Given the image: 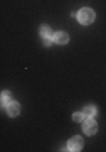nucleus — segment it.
<instances>
[{"mask_svg": "<svg viewBox=\"0 0 106 152\" xmlns=\"http://www.w3.org/2000/svg\"><path fill=\"white\" fill-rule=\"evenodd\" d=\"M83 130H84V134H88V135H94L96 134L98 125H96V122L93 120V117H88V118L83 122Z\"/></svg>", "mask_w": 106, "mask_h": 152, "instance_id": "f03ea898", "label": "nucleus"}, {"mask_svg": "<svg viewBox=\"0 0 106 152\" xmlns=\"http://www.w3.org/2000/svg\"><path fill=\"white\" fill-rule=\"evenodd\" d=\"M41 36L44 37H51V27H47V26H42L41 27Z\"/></svg>", "mask_w": 106, "mask_h": 152, "instance_id": "0eeeda50", "label": "nucleus"}, {"mask_svg": "<svg viewBox=\"0 0 106 152\" xmlns=\"http://www.w3.org/2000/svg\"><path fill=\"white\" fill-rule=\"evenodd\" d=\"M44 44H46V46H49V44H51V37H44Z\"/></svg>", "mask_w": 106, "mask_h": 152, "instance_id": "9d476101", "label": "nucleus"}, {"mask_svg": "<svg viewBox=\"0 0 106 152\" xmlns=\"http://www.w3.org/2000/svg\"><path fill=\"white\" fill-rule=\"evenodd\" d=\"M78 20H79L81 24L88 26V24H91V22L94 20V12L91 10V9H81V10L78 12Z\"/></svg>", "mask_w": 106, "mask_h": 152, "instance_id": "f257e3e1", "label": "nucleus"}, {"mask_svg": "<svg viewBox=\"0 0 106 152\" xmlns=\"http://www.w3.org/2000/svg\"><path fill=\"white\" fill-rule=\"evenodd\" d=\"M12 100H10V93L9 91H4L2 93V107H4V108H7V105L10 103Z\"/></svg>", "mask_w": 106, "mask_h": 152, "instance_id": "423d86ee", "label": "nucleus"}, {"mask_svg": "<svg viewBox=\"0 0 106 152\" xmlns=\"http://www.w3.org/2000/svg\"><path fill=\"white\" fill-rule=\"evenodd\" d=\"M52 41H56L57 44H66L69 41V36L66 32H56L54 37H52Z\"/></svg>", "mask_w": 106, "mask_h": 152, "instance_id": "39448f33", "label": "nucleus"}, {"mask_svg": "<svg viewBox=\"0 0 106 152\" xmlns=\"http://www.w3.org/2000/svg\"><path fill=\"white\" fill-rule=\"evenodd\" d=\"M83 149V139L81 137H73L71 140L68 142V151H81Z\"/></svg>", "mask_w": 106, "mask_h": 152, "instance_id": "7ed1b4c3", "label": "nucleus"}, {"mask_svg": "<svg viewBox=\"0 0 106 152\" xmlns=\"http://www.w3.org/2000/svg\"><path fill=\"white\" fill-rule=\"evenodd\" d=\"M94 113H96L94 107H91V105H89V107H86V108H84V115H86V117H94Z\"/></svg>", "mask_w": 106, "mask_h": 152, "instance_id": "6e6552de", "label": "nucleus"}, {"mask_svg": "<svg viewBox=\"0 0 106 152\" xmlns=\"http://www.w3.org/2000/svg\"><path fill=\"white\" fill-rule=\"evenodd\" d=\"M7 113L10 115V117H17V115L20 113V105L17 103V102H10V103L7 105Z\"/></svg>", "mask_w": 106, "mask_h": 152, "instance_id": "20e7f679", "label": "nucleus"}, {"mask_svg": "<svg viewBox=\"0 0 106 152\" xmlns=\"http://www.w3.org/2000/svg\"><path fill=\"white\" fill-rule=\"evenodd\" d=\"M84 117H86V115H84V112H83V113H74V115H73V118H74V122H84Z\"/></svg>", "mask_w": 106, "mask_h": 152, "instance_id": "1a4fd4ad", "label": "nucleus"}]
</instances>
